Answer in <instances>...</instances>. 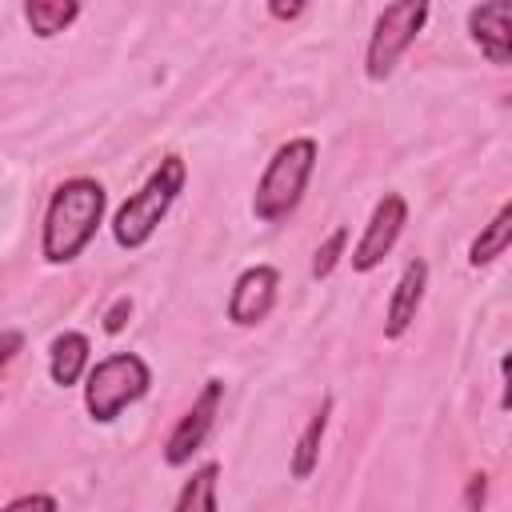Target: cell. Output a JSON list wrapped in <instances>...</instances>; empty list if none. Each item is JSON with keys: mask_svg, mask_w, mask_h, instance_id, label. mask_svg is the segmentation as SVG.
Here are the masks:
<instances>
[{"mask_svg": "<svg viewBox=\"0 0 512 512\" xmlns=\"http://www.w3.org/2000/svg\"><path fill=\"white\" fill-rule=\"evenodd\" d=\"M56 508H60L56 496H48V492H24V496L8 500L0 512H56Z\"/></svg>", "mask_w": 512, "mask_h": 512, "instance_id": "obj_17", "label": "cell"}, {"mask_svg": "<svg viewBox=\"0 0 512 512\" xmlns=\"http://www.w3.org/2000/svg\"><path fill=\"white\" fill-rule=\"evenodd\" d=\"M76 16H80V4L76 0H28L24 4V20H28V28L40 40H52L56 32L72 28Z\"/></svg>", "mask_w": 512, "mask_h": 512, "instance_id": "obj_14", "label": "cell"}, {"mask_svg": "<svg viewBox=\"0 0 512 512\" xmlns=\"http://www.w3.org/2000/svg\"><path fill=\"white\" fill-rule=\"evenodd\" d=\"M344 248H348V228H332V236L312 252V280H328L336 272V264L344 260Z\"/></svg>", "mask_w": 512, "mask_h": 512, "instance_id": "obj_16", "label": "cell"}, {"mask_svg": "<svg viewBox=\"0 0 512 512\" xmlns=\"http://www.w3.org/2000/svg\"><path fill=\"white\" fill-rule=\"evenodd\" d=\"M108 208V192L92 176H72L52 188L40 228V252L48 264H72L96 236Z\"/></svg>", "mask_w": 512, "mask_h": 512, "instance_id": "obj_1", "label": "cell"}, {"mask_svg": "<svg viewBox=\"0 0 512 512\" xmlns=\"http://www.w3.org/2000/svg\"><path fill=\"white\" fill-rule=\"evenodd\" d=\"M216 480H220V464L216 460H204L180 484V496H176L172 512H216Z\"/></svg>", "mask_w": 512, "mask_h": 512, "instance_id": "obj_15", "label": "cell"}, {"mask_svg": "<svg viewBox=\"0 0 512 512\" xmlns=\"http://www.w3.org/2000/svg\"><path fill=\"white\" fill-rule=\"evenodd\" d=\"M508 16H512L508 0H488V4L468 8V32H472L476 48L488 56V64H496V68H508V60H512Z\"/></svg>", "mask_w": 512, "mask_h": 512, "instance_id": "obj_10", "label": "cell"}, {"mask_svg": "<svg viewBox=\"0 0 512 512\" xmlns=\"http://www.w3.org/2000/svg\"><path fill=\"white\" fill-rule=\"evenodd\" d=\"M268 16H276V20H296V16H304V4H268Z\"/></svg>", "mask_w": 512, "mask_h": 512, "instance_id": "obj_21", "label": "cell"}, {"mask_svg": "<svg viewBox=\"0 0 512 512\" xmlns=\"http://www.w3.org/2000/svg\"><path fill=\"white\" fill-rule=\"evenodd\" d=\"M488 504V472H472L464 484V508L468 512H484Z\"/></svg>", "mask_w": 512, "mask_h": 512, "instance_id": "obj_18", "label": "cell"}, {"mask_svg": "<svg viewBox=\"0 0 512 512\" xmlns=\"http://www.w3.org/2000/svg\"><path fill=\"white\" fill-rule=\"evenodd\" d=\"M404 224H408V200H404L400 192H384V196L376 200V208H372V216H368V224H364V232H360L352 256H348V260H352V272H372V268H380L384 256L396 248Z\"/></svg>", "mask_w": 512, "mask_h": 512, "instance_id": "obj_7", "label": "cell"}, {"mask_svg": "<svg viewBox=\"0 0 512 512\" xmlns=\"http://www.w3.org/2000/svg\"><path fill=\"white\" fill-rule=\"evenodd\" d=\"M128 316H132V300H128V296H116V300H112V308L104 312V332H108V336L124 332Z\"/></svg>", "mask_w": 512, "mask_h": 512, "instance_id": "obj_19", "label": "cell"}, {"mask_svg": "<svg viewBox=\"0 0 512 512\" xmlns=\"http://www.w3.org/2000/svg\"><path fill=\"white\" fill-rule=\"evenodd\" d=\"M312 168H316V140L312 136H296V140H284L272 160L264 164L260 180H256V192H252V216L260 224H280L288 220L300 200H304V188L312 180Z\"/></svg>", "mask_w": 512, "mask_h": 512, "instance_id": "obj_3", "label": "cell"}, {"mask_svg": "<svg viewBox=\"0 0 512 512\" xmlns=\"http://www.w3.org/2000/svg\"><path fill=\"white\" fill-rule=\"evenodd\" d=\"M88 360H92V344H88L84 332L64 328V332L52 336V344H48V376H52V384H60V388L80 384V376L88 372Z\"/></svg>", "mask_w": 512, "mask_h": 512, "instance_id": "obj_11", "label": "cell"}, {"mask_svg": "<svg viewBox=\"0 0 512 512\" xmlns=\"http://www.w3.org/2000/svg\"><path fill=\"white\" fill-rule=\"evenodd\" d=\"M184 180H188L184 160H180L176 152H168V156L148 172V180L116 208V216H112V240H116L120 248H128V252L144 248V244L152 240L156 224H160V220L168 216V208L176 204V196L184 192Z\"/></svg>", "mask_w": 512, "mask_h": 512, "instance_id": "obj_2", "label": "cell"}, {"mask_svg": "<svg viewBox=\"0 0 512 512\" xmlns=\"http://www.w3.org/2000/svg\"><path fill=\"white\" fill-rule=\"evenodd\" d=\"M428 0H400V4H384L376 12V24L368 32V48H364V76L368 80H388L400 64V56L412 48V40L420 36L424 20H428Z\"/></svg>", "mask_w": 512, "mask_h": 512, "instance_id": "obj_5", "label": "cell"}, {"mask_svg": "<svg viewBox=\"0 0 512 512\" xmlns=\"http://www.w3.org/2000/svg\"><path fill=\"white\" fill-rule=\"evenodd\" d=\"M328 416H332V396L320 400V408L308 416V424H304V432H300V440H296V448H292V476H296V480H308V476L316 472V464H320V440H324Z\"/></svg>", "mask_w": 512, "mask_h": 512, "instance_id": "obj_12", "label": "cell"}, {"mask_svg": "<svg viewBox=\"0 0 512 512\" xmlns=\"http://www.w3.org/2000/svg\"><path fill=\"white\" fill-rule=\"evenodd\" d=\"M152 388V368L136 352H112L84 372V408L96 424H112L128 404L144 400Z\"/></svg>", "mask_w": 512, "mask_h": 512, "instance_id": "obj_4", "label": "cell"}, {"mask_svg": "<svg viewBox=\"0 0 512 512\" xmlns=\"http://www.w3.org/2000/svg\"><path fill=\"white\" fill-rule=\"evenodd\" d=\"M276 288H280V272L272 264H252L236 276L232 292H228V320L236 328H256L272 304H276Z\"/></svg>", "mask_w": 512, "mask_h": 512, "instance_id": "obj_8", "label": "cell"}, {"mask_svg": "<svg viewBox=\"0 0 512 512\" xmlns=\"http://www.w3.org/2000/svg\"><path fill=\"white\" fill-rule=\"evenodd\" d=\"M220 404H224V380H204V388L196 392V400L184 408V416L176 420V428L168 432L164 440V464L168 468H184L192 460V452L208 440L216 416H220Z\"/></svg>", "mask_w": 512, "mask_h": 512, "instance_id": "obj_6", "label": "cell"}, {"mask_svg": "<svg viewBox=\"0 0 512 512\" xmlns=\"http://www.w3.org/2000/svg\"><path fill=\"white\" fill-rule=\"evenodd\" d=\"M508 236H512V204L504 200L500 212H496V216L480 228V236L468 244V264H472V268H488L496 256H504Z\"/></svg>", "mask_w": 512, "mask_h": 512, "instance_id": "obj_13", "label": "cell"}, {"mask_svg": "<svg viewBox=\"0 0 512 512\" xmlns=\"http://www.w3.org/2000/svg\"><path fill=\"white\" fill-rule=\"evenodd\" d=\"M24 348V336L16 332V328H8V332H0V376H4V368L16 360V352Z\"/></svg>", "mask_w": 512, "mask_h": 512, "instance_id": "obj_20", "label": "cell"}, {"mask_svg": "<svg viewBox=\"0 0 512 512\" xmlns=\"http://www.w3.org/2000/svg\"><path fill=\"white\" fill-rule=\"evenodd\" d=\"M424 292H428V260L416 256V260L404 264V272H400V280H396V288L388 296V308H384V340H400L412 328V320H416V312L424 304Z\"/></svg>", "mask_w": 512, "mask_h": 512, "instance_id": "obj_9", "label": "cell"}]
</instances>
